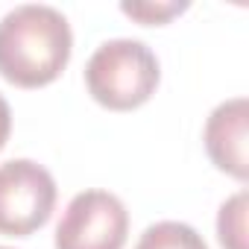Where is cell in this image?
<instances>
[{"label":"cell","instance_id":"1","mask_svg":"<svg viewBox=\"0 0 249 249\" xmlns=\"http://www.w3.org/2000/svg\"><path fill=\"white\" fill-rule=\"evenodd\" d=\"M68 18L44 3H24L0 18V76L18 88L50 85L71 62Z\"/></svg>","mask_w":249,"mask_h":249},{"label":"cell","instance_id":"2","mask_svg":"<svg viewBox=\"0 0 249 249\" xmlns=\"http://www.w3.org/2000/svg\"><path fill=\"white\" fill-rule=\"evenodd\" d=\"M159 79L161 68L156 53L135 38L103 41L85 65L88 94L111 111H132L144 106L156 94Z\"/></svg>","mask_w":249,"mask_h":249},{"label":"cell","instance_id":"3","mask_svg":"<svg viewBox=\"0 0 249 249\" xmlns=\"http://www.w3.org/2000/svg\"><path fill=\"white\" fill-rule=\"evenodd\" d=\"M56 179L30 159L0 164V234L30 237L47 226L56 208Z\"/></svg>","mask_w":249,"mask_h":249},{"label":"cell","instance_id":"4","mask_svg":"<svg viewBox=\"0 0 249 249\" xmlns=\"http://www.w3.org/2000/svg\"><path fill=\"white\" fill-rule=\"evenodd\" d=\"M126 234V205L108 191H82L68 202L56 226V249H123Z\"/></svg>","mask_w":249,"mask_h":249},{"label":"cell","instance_id":"5","mask_svg":"<svg viewBox=\"0 0 249 249\" xmlns=\"http://www.w3.org/2000/svg\"><path fill=\"white\" fill-rule=\"evenodd\" d=\"M246 123L249 103L246 97H231L220 103L205 120V153L217 170L234 176L237 182L249 179V156H246Z\"/></svg>","mask_w":249,"mask_h":249},{"label":"cell","instance_id":"6","mask_svg":"<svg viewBox=\"0 0 249 249\" xmlns=\"http://www.w3.org/2000/svg\"><path fill=\"white\" fill-rule=\"evenodd\" d=\"M135 249H208V243L202 240V234L194 226L161 220V223H153L138 237Z\"/></svg>","mask_w":249,"mask_h":249},{"label":"cell","instance_id":"7","mask_svg":"<svg viewBox=\"0 0 249 249\" xmlns=\"http://www.w3.org/2000/svg\"><path fill=\"white\" fill-rule=\"evenodd\" d=\"M217 237L223 249H246V191L229 196L217 214Z\"/></svg>","mask_w":249,"mask_h":249},{"label":"cell","instance_id":"8","mask_svg":"<svg viewBox=\"0 0 249 249\" xmlns=\"http://www.w3.org/2000/svg\"><path fill=\"white\" fill-rule=\"evenodd\" d=\"M188 3H120V12L141 24H167L173 15L185 12Z\"/></svg>","mask_w":249,"mask_h":249},{"label":"cell","instance_id":"9","mask_svg":"<svg viewBox=\"0 0 249 249\" xmlns=\"http://www.w3.org/2000/svg\"><path fill=\"white\" fill-rule=\"evenodd\" d=\"M9 132H12V108H9L6 97L0 94V150L6 147V141H9Z\"/></svg>","mask_w":249,"mask_h":249},{"label":"cell","instance_id":"10","mask_svg":"<svg viewBox=\"0 0 249 249\" xmlns=\"http://www.w3.org/2000/svg\"><path fill=\"white\" fill-rule=\"evenodd\" d=\"M0 249H9V246H0Z\"/></svg>","mask_w":249,"mask_h":249}]
</instances>
